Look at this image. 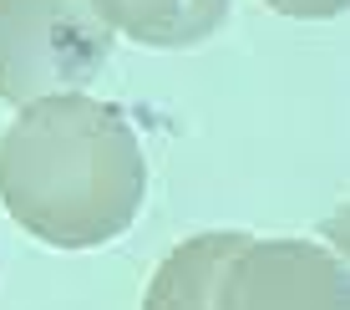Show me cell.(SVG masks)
<instances>
[{"mask_svg": "<svg viewBox=\"0 0 350 310\" xmlns=\"http://www.w3.org/2000/svg\"><path fill=\"white\" fill-rule=\"evenodd\" d=\"M148 194V158L112 102L41 97L0 133V204L51 249H96L127 229Z\"/></svg>", "mask_w": 350, "mask_h": 310, "instance_id": "1", "label": "cell"}, {"mask_svg": "<svg viewBox=\"0 0 350 310\" xmlns=\"http://www.w3.org/2000/svg\"><path fill=\"white\" fill-rule=\"evenodd\" d=\"M112 56L92 0H0V97L26 107L87 87Z\"/></svg>", "mask_w": 350, "mask_h": 310, "instance_id": "2", "label": "cell"}, {"mask_svg": "<svg viewBox=\"0 0 350 310\" xmlns=\"http://www.w3.org/2000/svg\"><path fill=\"white\" fill-rule=\"evenodd\" d=\"M213 310H350V280L310 240H244L219 270Z\"/></svg>", "mask_w": 350, "mask_h": 310, "instance_id": "3", "label": "cell"}, {"mask_svg": "<svg viewBox=\"0 0 350 310\" xmlns=\"http://www.w3.org/2000/svg\"><path fill=\"white\" fill-rule=\"evenodd\" d=\"M92 10L102 16L107 31L132 36L137 46L183 51L224 26L228 0H92Z\"/></svg>", "mask_w": 350, "mask_h": 310, "instance_id": "4", "label": "cell"}, {"mask_svg": "<svg viewBox=\"0 0 350 310\" xmlns=\"http://www.w3.org/2000/svg\"><path fill=\"white\" fill-rule=\"evenodd\" d=\"M249 234L234 229H213V234H193L158 265L142 310H213V285H219L224 259L244 244Z\"/></svg>", "mask_w": 350, "mask_h": 310, "instance_id": "5", "label": "cell"}, {"mask_svg": "<svg viewBox=\"0 0 350 310\" xmlns=\"http://www.w3.org/2000/svg\"><path fill=\"white\" fill-rule=\"evenodd\" d=\"M269 5L280 16H295V21H330V16H340L350 0H269Z\"/></svg>", "mask_w": 350, "mask_h": 310, "instance_id": "6", "label": "cell"}]
</instances>
